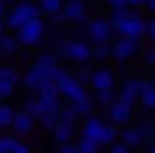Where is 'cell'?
Here are the masks:
<instances>
[{
  "label": "cell",
  "instance_id": "1",
  "mask_svg": "<svg viewBox=\"0 0 155 153\" xmlns=\"http://www.w3.org/2000/svg\"><path fill=\"white\" fill-rule=\"evenodd\" d=\"M36 18H41V9L36 7V5L18 2V5H14V9L7 14V18H5V27L12 29V32H18L23 25H27L29 20H36Z\"/></svg>",
  "mask_w": 155,
  "mask_h": 153
},
{
  "label": "cell",
  "instance_id": "2",
  "mask_svg": "<svg viewBox=\"0 0 155 153\" xmlns=\"http://www.w3.org/2000/svg\"><path fill=\"white\" fill-rule=\"evenodd\" d=\"M113 25L115 32H119L121 38H133V41H140L144 34L148 32V23L144 18H140V16H128V18L119 20V23H110Z\"/></svg>",
  "mask_w": 155,
  "mask_h": 153
},
{
  "label": "cell",
  "instance_id": "3",
  "mask_svg": "<svg viewBox=\"0 0 155 153\" xmlns=\"http://www.w3.org/2000/svg\"><path fill=\"white\" fill-rule=\"evenodd\" d=\"M43 34H45V23L41 18H36V20H29L27 25H23V27L16 32V41H18V45L34 47V45L41 43Z\"/></svg>",
  "mask_w": 155,
  "mask_h": 153
},
{
  "label": "cell",
  "instance_id": "4",
  "mask_svg": "<svg viewBox=\"0 0 155 153\" xmlns=\"http://www.w3.org/2000/svg\"><path fill=\"white\" fill-rule=\"evenodd\" d=\"M18 81H20L18 70H16L14 65L2 63V65H0V101H5V99L12 97L16 86H18Z\"/></svg>",
  "mask_w": 155,
  "mask_h": 153
},
{
  "label": "cell",
  "instance_id": "5",
  "mask_svg": "<svg viewBox=\"0 0 155 153\" xmlns=\"http://www.w3.org/2000/svg\"><path fill=\"white\" fill-rule=\"evenodd\" d=\"M58 52H61L63 56H70L72 61H88L90 56H92V47L88 43H83V41H63L61 45H58Z\"/></svg>",
  "mask_w": 155,
  "mask_h": 153
},
{
  "label": "cell",
  "instance_id": "6",
  "mask_svg": "<svg viewBox=\"0 0 155 153\" xmlns=\"http://www.w3.org/2000/svg\"><path fill=\"white\" fill-rule=\"evenodd\" d=\"M88 36L97 45L108 43L110 36H113V25H110L108 20H92V23L88 25Z\"/></svg>",
  "mask_w": 155,
  "mask_h": 153
},
{
  "label": "cell",
  "instance_id": "7",
  "mask_svg": "<svg viewBox=\"0 0 155 153\" xmlns=\"http://www.w3.org/2000/svg\"><path fill=\"white\" fill-rule=\"evenodd\" d=\"M58 95H63V97H68L70 101L74 104V101H79V99H83V97H88L85 95V88L81 86V83L77 81L74 77H68L63 83H58Z\"/></svg>",
  "mask_w": 155,
  "mask_h": 153
},
{
  "label": "cell",
  "instance_id": "8",
  "mask_svg": "<svg viewBox=\"0 0 155 153\" xmlns=\"http://www.w3.org/2000/svg\"><path fill=\"white\" fill-rule=\"evenodd\" d=\"M90 88H92L94 92H101V90H113L115 86V75L110 70H94L92 75H90Z\"/></svg>",
  "mask_w": 155,
  "mask_h": 153
},
{
  "label": "cell",
  "instance_id": "9",
  "mask_svg": "<svg viewBox=\"0 0 155 153\" xmlns=\"http://www.w3.org/2000/svg\"><path fill=\"white\" fill-rule=\"evenodd\" d=\"M137 45H140V41H133V38H119L117 43H113V56L119 61L128 59V56L135 54Z\"/></svg>",
  "mask_w": 155,
  "mask_h": 153
},
{
  "label": "cell",
  "instance_id": "10",
  "mask_svg": "<svg viewBox=\"0 0 155 153\" xmlns=\"http://www.w3.org/2000/svg\"><path fill=\"white\" fill-rule=\"evenodd\" d=\"M108 115H110V122L115 124H126L128 119H130V106H126V104H121L119 99L113 104V106H108Z\"/></svg>",
  "mask_w": 155,
  "mask_h": 153
},
{
  "label": "cell",
  "instance_id": "11",
  "mask_svg": "<svg viewBox=\"0 0 155 153\" xmlns=\"http://www.w3.org/2000/svg\"><path fill=\"white\" fill-rule=\"evenodd\" d=\"M12 126H14V131H16L18 135H27L29 131L34 128V117H31V115H27L25 110H18V113L14 115Z\"/></svg>",
  "mask_w": 155,
  "mask_h": 153
},
{
  "label": "cell",
  "instance_id": "12",
  "mask_svg": "<svg viewBox=\"0 0 155 153\" xmlns=\"http://www.w3.org/2000/svg\"><path fill=\"white\" fill-rule=\"evenodd\" d=\"M101 131H104V122H101L99 117H88L83 122V135H81V138H88V140L99 142Z\"/></svg>",
  "mask_w": 155,
  "mask_h": 153
},
{
  "label": "cell",
  "instance_id": "13",
  "mask_svg": "<svg viewBox=\"0 0 155 153\" xmlns=\"http://www.w3.org/2000/svg\"><path fill=\"white\" fill-rule=\"evenodd\" d=\"M34 68L41 72L43 77H52V72H54L56 68H58V63H56V56H54V54H41L38 59H36Z\"/></svg>",
  "mask_w": 155,
  "mask_h": 153
},
{
  "label": "cell",
  "instance_id": "14",
  "mask_svg": "<svg viewBox=\"0 0 155 153\" xmlns=\"http://www.w3.org/2000/svg\"><path fill=\"white\" fill-rule=\"evenodd\" d=\"M61 16H63L65 20H81L83 16H85V7L79 2V0H72V2H65V5H63Z\"/></svg>",
  "mask_w": 155,
  "mask_h": 153
},
{
  "label": "cell",
  "instance_id": "15",
  "mask_svg": "<svg viewBox=\"0 0 155 153\" xmlns=\"http://www.w3.org/2000/svg\"><path fill=\"white\" fill-rule=\"evenodd\" d=\"M72 135H74V126H68V124H56L54 126V140L61 146L63 144H70Z\"/></svg>",
  "mask_w": 155,
  "mask_h": 153
},
{
  "label": "cell",
  "instance_id": "16",
  "mask_svg": "<svg viewBox=\"0 0 155 153\" xmlns=\"http://www.w3.org/2000/svg\"><path fill=\"white\" fill-rule=\"evenodd\" d=\"M140 99H142V104L146 108H155V83H148V81L142 83Z\"/></svg>",
  "mask_w": 155,
  "mask_h": 153
},
{
  "label": "cell",
  "instance_id": "17",
  "mask_svg": "<svg viewBox=\"0 0 155 153\" xmlns=\"http://www.w3.org/2000/svg\"><path fill=\"white\" fill-rule=\"evenodd\" d=\"M43 79H45V77H43L41 72L36 70V68H29V70L23 75V86H25V88H29V90H36V88H38V83L43 81Z\"/></svg>",
  "mask_w": 155,
  "mask_h": 153
},
{
  "label": "cell",
  "instance_id": "18",
  "mask_svg": "<svg viewBox=\"0 0 155 153\" xmlns=\"http://www.w3.org/2000/svg\"><path fill=\"white\" fill-rule=\"evenodd\" d=\"M38 9L43 14L56 16V14H61V9H63V0H38Z\"/></svg>",
  "mask_w": 155,
  "mask_h": 153
},
{
  "label": "cell",
  "instance_id": "19",
  "mask_svg": "<svg viewBox=\"0 0 155 153\" xmlns=\"http://www.w3.org/2000/svg\"><path fill=\"white\" fill-rule=\"evenodd\" d=\"M142 135L140 131H137V126H133V128H126L124 133H121V144L124 146H135V144H142Z\"/></svg>",
  "mask_w": 155,
  "mask_h": 153
},
{
  "label": "cell",
  "instance_id": "20",
  "mask_svg": "<svg viewBox=\"0 0 155 153\" xmlns=\"http://www.w3.org/2000/svg\"><path fill=\"white\" fill-rule=\"evenodd\" d=\"M58 124H68V126H74V119L79 117L77 113H74V108H72V104L70 106H61V110H58Z\"/></svg>",
  "mask_w": 155,
  "mask_h": 153
},
{
  "label": "cell",
  "instance_id": "21",
  "mask_svg": "<svg viewBox=\"0 0 155 153\" xmlns=\"http://www.w3.org/2000/svg\"><path fill=\"white\" fill-rule=\"evenodd\" d=\"M14 115H16V110L9 106V104H0V128H7V126H12Z\"/></svg>",
  "mask_w": 155,
  "mask_h": 153
},
{
  "label": "cell",
  "instance_id": "22",
  "mask_svg": "<svg viewBox=\"0 0 155 153\" xmlns=\"http://www.w3.org/2000/svg\"><path fill=\"white\" fill-rule=\"evenodd\" d=\"M117 128L113 124H104V131H101V138H99V144H115V140H117Z\"/></svg>",
  "mask_w": 155,
  "mask_h": 153
},
{
  "label": "cell",
  "instance_id": "23",
  "mask_svg": "<svg viewBox=\"0 0 155 153\" xmlns=\"http://www.w3.org/2000/svg\"><path fill=\"white\" fill-rule=\"evenodd\" d=\"M18 50V41L14 36H0V54H14Z\"/></svg>",
  "mask_w": 155,
  "mask_h": 153
},
{
  "label": "cell",
  "instance_id": "24",
  "mask_svg": "<svg viewBox=\"0 0 155 153\" xmlns=\"http://www.w3.org/2000/svg\"><path fill=\"white\" fill-rule=\"evenodd\" d=\"M92 106H94V101L90 97H83V99H79V101L72 104V108H74L77 115H90L92 113Z\"/></svg>",
  "mask_w": 155,
  "mask_h": 153
},
{
  "label": "cell",
  "instance_id": "25",
  "mask_svg": "<svg viewBox=\"0 0 155 153\" xmlns=\"http://www.w3.org/2000/svg\"><path fill=\"white\" fill-rule=\"evenodd\" d=\"M99 142H94V140H88V138H81L79 140V144H77V149L81 151V153H99Z\"/></svg>",
  "mask_w": 155,
  "mask_h": 153
},
{
  "label": "cell",
  "instance_id": "26",
  "mask_svg": "<svg viewBox=\"0 0 155 153\" xmlns=\"http://www.w3.org/2000/svg\"><path fill=\"white\" fill-rule=\"evenodd\" d=\"M23 110H25V113H27V115H31V117H41V115H43V110H41V104H38V99H36V97H31V99H27V101H25V106H23Z\"/></svg>",
  "mask_w": 155,
  "mask_h": 153
},
{
  "label": "cell",
  "instance_id": "27",
  "mask_svg": "<svg viewBox=\"0 0 155 153\" xmlns=\"http://www.w3.org/2000/svg\"><path fill=\"white\" fill-rule=\"evenodd\" d=\"M137 131H140L142 140H151V138H155V124L151 122V119H144V122H140Z\"/></svg>",
  "mask_w": 155,
  "mask_h": 153
},
{
  "label": "cell",
  "instance_id": "28",
  "mask_svg": "<svg viewBox=\"0 0 155 153\" xmlns=\"http://www.w3.org/2000/svg\"><path fill=\"white\" fill-rule=\"evenodd\" d=\"M94 99H97V104H101V106H113V104L117 101L113 90H101V92L94 95Z\"/></svg>",
  "mask_w": 155,
  "mask_h": 153
},
{
  "label": "cell",
  "instance_id": "29",
  "mask_svg": "<svg viewBox=\"0 0 155 153\" xmlns=\"http://www.w3.org/2000/svg\"><path fill=\"white\" fill-rule=\"evenodd\" d=\"M110 54H113V47H110L108 43L94 45V50H92V56H97V59H108Z\"/></svg>",
  "mask_w": 155,
  "mask_h": 153
},
{
  "label": "cell",
  "instance_id": "30",
  "mask_svg": "<svg viewBox=\"0 0 155 153\" xmlns=\"http://www.w3.org/2000/svg\"><path fill=\"white\" fill-rule=\"evenodd\" d=\"M38 119H41V124L45 126V128H52V131H54V126L58 124V117H56V115H52V113H43Z\"/></svg>",
  "mask_w": 155,
  "mask_h": 153
},
{
  "label": "cell",
  "instance_id": "31",
  "mask_svg": "<svg viewBox=\"0 0 155 153\" xmlns=\"http://www.w3.org/2000/svg\"><path fill=\"white\" fill-rule=\"evenodd\" d=\"M14 146H16L14 138H0V153H12Z\"/></svg>",
  "mask_w": 155,
  "mask_h": 153
},
{
  "label": "cell",
  "instance_id": "32",
  "mask_svg": "<svg viewBox=\"0 0 155 153\" xmlns=\"http://www.w3.org/2000/svg\"><path fill=\"white\" fill-rule=\"evenodd\" d=\"M68 77H70V75H68V70H63V68H56V70L52 72V77H50V79H52V81H54L56 86H58V83H63Z\"/></svg>",
  "mask_w": 155,
  "mask_h": 153
},
{
  "label": "cell",
  "instance_id": "33",
  "mask_svg": "<svg viewBox=\"0 0 155 153\" xmlns=\"http://www.w3.org/2000/svg\"><path fill=\"white\" fill-rule=\"evenodd\" d=\"M128 9L126 7H115L113 9V20H110V23H119V20H124V18H128Z\"/></svg>",
  "mask_w": 155,
  "mask_h": 153
},
{
  "label": "cell",
  "instance_id": "34",
  "mask_svg": "<svg viewBox=\"0 0 155 153\" xmlns=\"http://www.w3.org/2000/svg\"><path fill=\"white\" fill-rule=\"evenodd\" d=\"M12 153H31V149L27 144H23V142H16V146H14Z\"/></svg>",
  "mask_w": 155,
  "mask_h": 153
},
{
  "label": "cell",
  "instance_id": "35",
  "mask_svg": "<svg viewBox=\"0 0 155 153\" xmlns=\"http://www.w3.org/2000/svg\"><path fill=\"white\" fill-rule=\"evenodd\" d=\"M90 75H92L90 70H79L77 72V81L79 83H81V81H90Z\"/></svg>",
  "mask_w": 155,
  "mask_h": 153
},
{
  "label": "cell",
  "instance_id": "36",
  "mask_svg": "<svg viewBox=\"0 0 155 153\" xmlns=\"http://www.w3.org/2000/svg\"><path fill=\"white\" fill-rule=\"evenodd\" d=\"M108 153H128V146H124V144H110Z\"/></svg>",
  "mask_w": 155,
  "mask_h": 153
},
{
  "label": "cell",
  "instance_id": "37",
  "mask_svg": "<svg viewBox=\"0 0 155 153\" xmlns=\"http://www.w3.org/2000/svg\"><path fill=\"white\" fill-rule=\"evenodd\" d=\"M61 153H81L77 149V144H63L61 146Z\"/></svg>",
  "mask_w": 155,
  "mask_h": 153
},
{
  "label": "cell",
  "instance_id": "38",
  "mask_svg": "<svg viewBox=\"0 0 155 153\" xmlns=\"http://www.w3.org/2000/svg\"><path fill=\"white\" fill-rule=\"evenodd\" d=\"M108 2H110V7H126V5H128V0H108Z\"/></svg>",
  "mask_w": 155,
  "mask_h": 153
},
{
  "label": "cell",
  "instance_id": "39",
  "mask_svg": "<svg viewBox=\"0 0 155 153\" xmlns=\"http://www.w3.org/2000/svg\"><path fill=\"white\" fill-rule=\"evenodd\" d=\"M146 61H148V63H155V47L146 52Z\"/></svg>",
  "mask_w": 155,
  "mask_h": 153
},
{
  "label": "cell",
  "instance_id": "40",
  "mask_svg": "<svg viewBox=\"0 0 155 153\" xmlns=\"http://www.w3.org/2000/svg\"><path fill=\"white\" fill-rule=\"evenodd\" d=\"M148 34H151V38L155 43V20H153V23H148Z\"/></svg>",
  "mask_w": 155,
  "mask_h": 153
},
{
  "label": "cell",
  "instance_id": "41",
  "mask_svg": "<svg viewBox=\"0 0 155 153\" xmlns=\"http://www.w3.org/2000/svg\"><path fill=\"white\" fill-rule=\"evenodd\" d=\"M128 5H135V7H142V5H146V0H128Z\"/></svg>",
  "mask_w": 155,
  "mask_h": 153
},
{
  "label": "cell",
  "instance_id": "42",
  "mask_svg": "<svg viewBox=\"0 0 155 153\" xmlns=\"http://www.w3.org/2000/svg\"><path fill=\"white\" fill-rule=\"evenodd\" d=\"M0 20H5V2L0 0Z\"/></svg>",
  "mask_w": 155,
  "mask_h": 153
},
{
  "label": "cell",
  "instance_id": "43",
  "mask_svg": "<svg viewBox=\"0 0 155 153\" xmlns=\"http://www.w3.org/2000/svg\"><path fill=\"white\" fill-rule=\"evenodd\" d=\"M146 7L151 9V12H155V0H146Z\"/></svg>",
  "mask_w": 155,
  "mask_h": 153
},
{
  "label": "cell",
  "instance_id": "44",
  "mask_svg": "<svg viewBox=\"0 0 155 153\" xmlns=\"http://www.w3.org/2000/svg\"><path fill=\"white\" fill-rule=\"evenodd\" d=\"M2 32H5V20H0V36H2Z\"/></svg>",
  "mask_w": 155,
  "mask_h": 153
},
{
  "label": "cell",
  "instance_id": "45",
  "mask_svg": "<svg viewBox=\"0 0 155 153\" xmlns=\"http://www.w3.org/2000/svg\"><path fill=\"white\" fill-rule=\"evenodd\" d=\"M148 153H155V144H153V146H151V151H148Z\"/></svg>",
  "mask_w": 155,
  "mask_h": 153
},
{
  "label": "cell",
  "instance_id": "46",
  "mask_svg": "<svg viewBox=\"0 0 155 153\" xmlns=\"http://www.w3.org/2000/svg\"><path fill=\"white\" fill-rule=\"evenodd\" d=\"M23 2H31V5H34V2H36V0H23Z\"/></svg>",
  "mask_w": 155,
  "mask_h": 153
},
{
  "label": "cell",
  "instance_id": "47",
  "mask_svg": "<svg viewBox=\"0 0 155 153\" xmlns=\"http://www.w3.org/2000/svg\"><path fill=\"white\" fill-rule=\"evenodd\" d=\"M2 2H5V7H7V2H12V0H2Z\"/></svg>",
  "mask_w": 155,
  "mask_h": 153
},
{
  "label": "cell",
  "instance_id": "48",
  "mask_svg": "<svg viewBox=\"0 0 155 153\" xmlns=\"http://www.w3.org/2000/svg\"><path fill=\"white\" fill-rule=\"evenodd\" d=\"M65 2H72V0H65Z\"/></svg>",
  "mask_w": 155,
  "mask_h": 153
},
{
  "label": "cell",
  "instance_id": "49",
  "mask_svg": "<svg viewBox=\"0 0 155 153\" xmlns=\"http://www.w3.org/2000/svg\"><path fill=\"white\" fill-rule=\"evenodd\" d=\"M153 79H155V77H153Z\"/></svg>",
  "mask_w": 155,
  "mask_h": 153
}]
</instances>
